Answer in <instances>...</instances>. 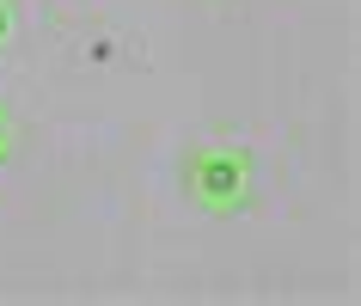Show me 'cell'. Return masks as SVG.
Instances as JSON below:
<instances>
[{"label":"cell","mask_w":361,"mask_h":306,"mask_svg":"<svg viewBox=\"0 0 361 306\" xmlns=\"http://www.w3.org/2000/svg\"><path fill=\"white\" fill-rule=\"evenodd\" d=\"M13 147H19V116H13V104L0 98V166L13 159Z\"/></svg>","instance_id":"cell-2"},{"label":"cell","mask_w":361,"mask_h":306,"mask_svg":"<svg viewBox=\"0 0 361 306\" xmlns=\"http://www.w3.org/2000/svg\"><path fill=\"white\" fill-rule=\"evenodd\" d=\"M19 43V0H0V56Z\"/></svg>","instance_id":"cell-3"},{"label":"cell","mask_w":361,"mask_h":306,"mask_svg":"<svg viewBox=\"0 0 361 306\" xmlns=\"http://www.w3.org/2000/svg\"><path fill=\"white\" fill-rule=\"evenodd\" d=\"M184 196L202 214H239L257 196V153L239 141H202L184 153Z\"/></svg>","instance_id":"cell-1"}]
</instances>
